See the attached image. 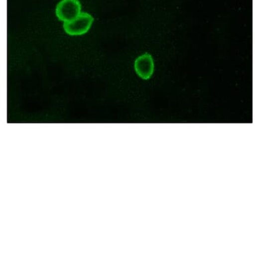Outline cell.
Segmentation results:
<instances>
[{"instance_id":"obj_1","label":"cell","mask_w":255,"mask_h":255,"mask_svg":"<svg viewBox=\"0 0 255 255\" xmlns=\"http://www.w3.org/2000/svg\"><path fill=\"white\" fill-rule=\"evenodd\" d=\"M94 18L89 13L82 12L74 20L64 22L63 27L66 34L70 36H80L89 30Z\"/></svg>"},{"instance_id":"obj_2","label":"cell","mask_w":255,"mask_h":255,"mask_svg":"<svg viewBox=\"0 0 255 255\" xmlns=\"http://www.w3.org/2000/svg\"><path fill=\"white\" fill-rule=\"evenodd\" d=\"M80 13L81 4L79 0H62L56 6V16L64 22L74 20Z\"/></svg>"},{"instance_id":"obj_3","label":"cell","mask_w":255,"mask_h":255,"mask_svg":"<svg viewBox=\"0 0 255 255\" xmlns=\"http://www.w3.org/2000/svg\"><path fill=\"white\" fill-rule=\"evenodd\" d=\"M134 68L136 74L143 80L150 79L154 72V61L150 54L146 53L135 61Z\"/></svg>"}]
</instances>
